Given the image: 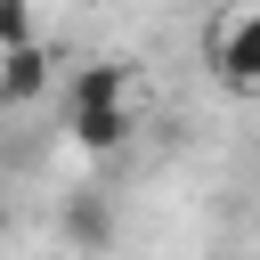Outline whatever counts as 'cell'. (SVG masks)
<instances>
[{
	"label": "cell",
	"mask_w": 260,
	"mask_h": 260,
	"mask_svg": "<svg viewBox=\"0 0 260 260\" xmlns=\"http://www.w3.org/2000/svg\"><path fill=\"white\" fill-rule=\"evenodd\" d=\"M65 106H138V73L122 57H89L65 73Z\"/></svg>",
	"instance_id": "cell-2"
},
{
	"label": "cell",
	"mask_w": 260,
	"mask_h": 260,
	"mask_svg": "<svg viewBox=\"0 0 260 260\" xmlns=\"http://www.w3.org/2000/svg\"><path fill=\"white\" fill-rule=\"evenodd\" d=\"M49 81H57V49L49 41L0 57V106H32V98H49Z\"/></svg>",
	"instance_id": "cell-4"
},
{
	"label": "cell",
	"mask_w": 260,
	"mask_h": 260,
	"mask_svg": "<svg viewBox=\"0 0 260 260\" xmlns=\"http://www.w3.org/2000/svg\"><path fill=\"white\" fill-rule=\"evenodd\" d=\"M0 236H8V211H0Z\"/></svg>",
	"instance_id": "cell-7"
},
{
	"label": "cell",
	"mask_w": 260,
	"mask_h": 260,
	"mask_svg": "<svg viewBox=\"0 0 260 260\" xmlns=\"http://www.w3.org/2000/svg\"><path fill=\"white\" fill-rule=\"evenodd\" d=\"M32 41H41L32 0H0V57H8V49H32Z\"/></svg>",
	"instance_id": "cell-6"
},
{
	"label": "cell",
	"mask_w": 260,
	"mask_h": 260,
	"mask_svg": "<svg viewBox=\"0 0 260 260\" xmlns=\"http://www.w3.org/2000/svg\"><path fill=\"white\" fill-rule=\"evenodd\" d=\"M203 57H211V81H219V89H236V98H260V0L228 8V16L211 24Z\"/></svg>",
	"instance_id": "cell-1"
},
{
	"label": "cell",
	"mask_w": 260,
	"mask_h": 260,
	"mask_svg": "<svg viewBox=\"0 0 260 260\" xmlns=\"http://www.w3.org/2000/svg\"><path fill=\"white\" fill-rule=\"evenodd\" d=\"M57 236L81 244V252H106V236H114V203H106V195H65V203H57Z\"/></svg>",
	"instance_id": "cell-5"
},
{
	"label": "cell",
	"mask_w": 260,
	"mask_h": 260,
	"mask_svg": "<svg viewBox=\"0 0 260 260\" xmlns=\"http://www.w3.org/2000/svg\"><path fill=\"white\" fill-rule=\"evenodd\" d=\"M138 130V106H65V138L81 154H122Z\"/></svg>",
	"instance_id": "cell-3"
}]
</instances>
